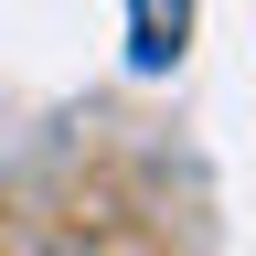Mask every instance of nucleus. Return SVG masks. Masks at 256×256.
<instances>
[{
  "mask_svg": "<svg viewBox=\"0 0 256 256\" xmlns=\"http://www.w3.org/2000/svg\"><path fill=\"white\" fill-rule=\"evenodd\" d=\"M182 32H192V0H128V54H139L150 75L182 54Z\"/></svg>",
  "mask_w": 256,
  "mask_h": 256,
  "instance_id": "1",
  "label": "nucleus"
}]
</instances>
